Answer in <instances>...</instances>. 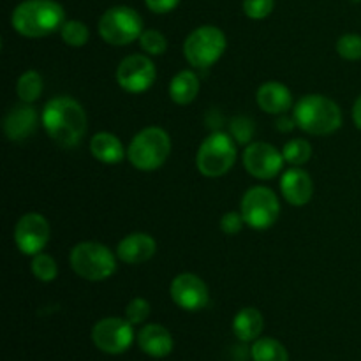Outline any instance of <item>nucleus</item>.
Masks as SVG:
<instances>
[{"instance_id": "f257e3e1", "label": "nucleus", "mask_w": 361, "mask_h": 361, "mask_svg": "<svg viewBox=\"0 0 361 361\" xmlns=\"http://www.w3.org/2000/svg\"><path fill=\"white\" fill-rule=\"evenodd\" d=\"M42 127L59 147L74 148L87 133V113L76 99L59 95L46 102Z\"/></svg>"}, {"instance_id": "f03ea898", "label": "nucleus", "mask_w": 361, "mask_h": 361, "mask_svg": "<svg viewBox=\"0 0 361 361\" xmlns=\"http://www.w3.org/2000/svg\"><path fill=\"white\" fill-rule=\"evenodd\" d=\"M66 23V11L55 0H23L11 14V25L20 35L41 39L55 34Z\"/></svg>"}, {"instance_id": "7ed1b4c3", "label": "nucleus", "mask_w": 361, "mask_h": 361, "mask_svg": "<svg viewBox=\"0 0 361 361\" xmlns=\"http://www.w3.org/2000/svg\"><path fill=\"white\" fill-rule=\"evenodd\" d=\"M296 126L312 136H328L342 126L341 106L321 94L303 95L293 109Z\"/></svg>"}, {"instance_id": "20e7f679", "label": "nucleus", "mask_w": 361, "mask_h": 361, "mask_svg": "<svg viewBox=\"0 0 361 361\" xmlns=\"http://www.w3.org/2000/svg\"><path fill=\"white\" fill-rule=\"evenodd\" d=\"M171 154V137L161 127L140 130L127 148V159L140 171H155L162 168Z\"/></svg>"}, {"instance_id": "39448f33", "label": "nucleus", "mask_w": 361, "mask_h": 361, "mask_svg": "<svg viewBox=\"0 0 361 361\" xmlns=\"http://www.w3.org/2000/svg\"><path fill=\"white\" fill-rule=\"evenodd\" d=\"M69 263L74 274L90 282H101L116 271V257L106 245L97 242H81L73 247Z\"/></svg>"}, {"instance_id": "423d86ee", "label": "nucleus", "mask_w": 361, "mask_h": 361, "mask_svg": "<svg viewBox=\"0 0 361 361\" xmlns=\"http://www.w3.org/2000/svg\"><path fill=\"white\" fill-rule=\"evenodd\" d=\"M236 157V141L226 133H212L196 154L197 171L208 178H219L235 166Z\"/></svg>"}, {"instance_id": "0eeeda50", "label": "nucleus", "mask_w": 361, "mask_h": 361, "mask_svg": "<svg viewBox=\"0 0 361 361\" xmlns=\"http://www.w3.org/2000/svg\"><path fill=\"white\" fill-rule=\"evenodd\" d=\"M226 46L228 41L224 32L214 25H204L187 35L183 42V55L192 67L208 69L219 62L222 53L226 51Z\"/></svg>"}, {"instance_id": "6e6552de", "label": "nucleus", "mask_w": 361, "mask_h": 361, "mask_svg": "<svg viewBox=\"0 0 361 361\" xmlns=\"http://www.w3.org/2000/svg\"><path fill=\"white\" fill-rule=\"evenodd\" d=\"M99 35L113 46H126L140 39L143 34V18L136 9L115 6L106 11L99 20Z\"/></svg>"}, {"instance_id": "1a4fd4ad", "label": "nucleus", "mask_w": 361, "mask_h": 361, "mask_svg": "<svg viewBox=\"0 0 361 361\" xmlns=\"http://www.w3.org/2000/svg\"><path fill=\"white\" fill-rule=\"evenodd\" d=\"M240 212L249 228L263 231L271 228L281 215V203L277 194L263 185L250 187L242 197Z\"/></svg>"}, {"instance_id": "9d476101", "label": "nucleus", "mask_w": 361, "mask_h": 361, "mask_svg": "<svg viewBox=\"0 0 361 361\" xmlns=\"http://www.w3.org/2000/svg\"><path fill=\"white\" fill-rule=\"evenodd\" d=\"M92 341L106 355H122L133 345V324L122 317H104L92 328Z\"/></svg>"}, {"instance_id": "9b49d317", "label": "nucleus", "mask_w": 361, "mask_h": 361, "mask_svg": "<svg viewBox=\"0 0 361 361\" xmlns=\"http://www.w3.org/2000/svg\"><path fill=\"white\" fill-rule=\"evenodd\" d=\"M247 173L257 180H271L282 171L284 155L274 145L264 141H254L245 148L242 155Z\"/></svg>"}, {"instance_id": "f8f14e48", "label": "nucleus", "mask_w": 361, "mask_h": 361, "mask_svg": "<svg viewBox=\"0 0 361 361\" xmlns=\"http://www.w3.org/2000/svg\"><path fill=\"white\" fill-rule=\"evenodd\" d=\"M155 78V63L147 55H129L116 67V81L129 94L147 92L154 85Z\"/></svg>"}, {"instance_id": "ddd939ff", "label": "nucleus", "mask_w": 361, "mask_h": 361, "mask_svg": "<svg viewBox=\"0 0 361 361\" xmlns=\"http://www.w3.org/2000/svg\"><path fill=\"white\" fill-rule=\"evenodd\" d=\"M49 242V224L41 214H25L14 226V243L25 256H37Z\"/></svg>"}, {"instance_id": "4468645a", "label": "nucleus", "mask_w": 361, "mask_h": 361, "mask_svg": "<svg viewBox=\"0 0 361 361\" xmlns=\"http://www.w3.org/2000/svg\"><path fill=\"white\" fill-rule=\"evenodd\" d=\"M169 295L180 309L189 310V312L204 309L210 300L207 284L194 274L176 275L169 286Z\"/></svg>"}, {"instance_id": "2eb2a0df", "label": "nucleus", "mask_w": 361, "mask_h": 361, "mask_svg": "<svg viewBox=\"0 0 361 361\" xmlns=\"http://www.w3.org/2000/svg\"><path fill=\"white\" fill-rule=\"evenodd\" d=\"M282 197L293 207H305L314 194L312 178L307 171L295 166V168L284 171L281 178Z\"/></svg>"}, {"instance_id": "dca6fc26", "label": "nucleus", "mask_w": 361, "mask_h": 361, "mask_svg": "<svg viewBox=\"0 0 361 361\" xmlns=\"http://www.w3.org/2000/svg\"><path fill=\"white\" fill-rule=\"evenodd\" d=\"M157 243L147 233H130L120 240L116 247V257L127 264H141L155 256Z\"/></svg>"}, {"instance_id": "f3484780", "label": "nucleus", "mask_w": 361, "mask_h": 361, "mask_svg": "<svg viewBox=\"0 0 361 361\" xmlns=\"http://www.w3.org/2000/svg\"><path fill=\"white\" fill-rule=\"evenodd\" d=\"M37 127V111L32 104H18L11 108L4 118V134L9 141H23Z\"/></svg>"}, {"instance_id": "a211bd4d", "label": "nucleus", "mask_w": 361, "mask_h": 361, "mask_svg": "<svg viewBox=\"0 0 361 361\" xmlns=\"http://www.w3.org/2000/svg\"><path fill=\"white\" fill-rule=\"evenodd\" d=\"M257 106L270 115H284L293 106V95L286 85L279 81H267L259 87L256 95Z\"/></svg>"}, {"instance_id": "6ab92c4d", "label": "nucleus", "mask_w": 361, "mask_h": 361, "mask_svg": "<svg viewBox=\"0 0 361 361\" xmlns=\"http://www.w3.org/2000/svg\"><path fill=\"white\" fill-rule=\"evenodd\" d=\"M137 345L152 358H164L173 351V337L161 324H147L137 334Z\"/></svg>"}, {"instance_id": "aec40b11", "label": "nucleus", "mask_w": 361, "mask_h": 361, "mask_svg": "<svg viewBox=\"0 0 361 361\" xmlns=\"http://www.w3.org/2000/svg\"><path fill=\"white\" fill-rule=\"evenodd\" d=\"M90 152L99 162H104V164H118L127 154L118 136L111 133L95 134L90 140Z\"/></svg>"}, {"instance_id": "412c9836", "label": "nucleus", "mask_w": 361, "mask_h": 361, "mask_svg": "<svg viewBox=\"0 0 361 361\" xmlns=\"http://www.w3.org/2000/svg\"><path fill=\"white\" fill-rule=\"evenodd\" d=\"M264 328L263 314L254 307H245L240 310L233 319V331H235L236 338L242 342H252L257 341Z\"/></svg>"}, {"instance_id": "4be33fe9", "label": "nucleus", "mask_w": 361, "mask_h": 361, "mask_svg": "<svg viewBox=\"0 0 361 361\" xmlns=\"http://www.w3.org/2000/svg\"><path fill=\"white\" fill-rule=\"evenodd\" d=\"M200 94V80L192 71H180L169 83V97L175 104H190Z\"/></svg>"}, {"instance_id": "5701e85b", "label": "nucleus", "mask_w": 361, "mask_h": 361, "mask_svg": "<svg viewBox=\"0 0 361 361\" xmlns=\"http://www.w3.org/2000/svg\"><path fill=\"white\" fill-rule=\"evenodd\" d=\"M250 355H252L254 361H289L288 349L281 342L270 337L254 341Z\"/></svg>"}, {"instance_id": "b1692460", "label": "nucleus", "mask_w": 361, "mask_h": 361, "mask_svg": "<svg viewBox=\"0 0 361 361\" xmlns=\"http://www.w3.org/2000/svg\"><path fill=\"white\" fill-rule=\"evenodd\" d=\"M16 94L18 97H20V101L27 102V104H32V102L37 101L42 94L41 74L34 69L25 71V73L18 78Z\"/></svg>"}, {"instance_id": "393cba45", "label": "nucleus", "mask_w": 361, "mask_h": 361, "mask_svg": "<svg viewBox=\"0 0 361 361\" xmlns=\"http://www.w3.org/2000/svg\"><path fill=\"white\" fill-rule=\"evenodd\" d=\"M282 155H284V161L291 166H303L305 162L310 161L312 157V145L307 140H296L288 141L282 148Z\"/></svg>"}, {"instance_id": "a878e982", "label": "nucleus", "mask_w": 361, "mask_h": 361, "mask_svg": "<svg viewBox=\"0 0 361 361\" xmlns=\"http://www.w3.org/2000/svg\"><path fill=\"white\" fill-rule=\"evenodd\" d=\"M59 32L62 41L73 48H81L87 44L88 37H90L87 25L80 20H67Z\"/></svg>"}, {"instance_id": "bb28decb", "label": "nucleus", "mask_w": 361, "mask_h": 361, "mask_svg": "<svg viewBox=\"0 0 361 361\" xmlns=\"http://www.w3.org/2000/svg\"><path fill=\"white\" fill-rule=\"evenodd\" d=\"M30 268L39 282H53L59 275V267H56L55 259L44 252H39L37 256H34Z\"/></svg>"}, {"instance_id": "cd10ccee", "label": "nucleus", "mask_w": 361, "mask_h": 361, "mask_svg": "<svg viewBox=\"0 0 361 361\" xmlns=\"http://www.w3.org/2000/svg\"><path fill=\"white\" fill-rule=\"evenodd\" d=\"M137 41H140L141 49L148 55H164L166 49H168V41H166L164 34L159 30H143Z\"/></svg>"}, {"instance_id": "c85d7f7f", "label": "nucleus", "mask_w": 361, "mask_h": 361, "mask_svg": "<svg viewBox=\"0 0 361 361\" xmlns=\"http://www.w3.org/2000/svg\"><path fill=\"white\" fill-rule=\"evenodd\" d=\"M337 53L345 60H361V35L344 34L337 41Z\"/></svg>"}, {"instance_id": "c756f323", "label": "nucleus", "mask_w": 361, "mask_h": 361, "mask_svg": "<svg viewBox=\"0 0 361 361\" xmlns=\"http://www.w3.org/2000/svg\"><path fill=\"white\" fill-rule=\"evenodd\" d=\"M150 303L145 298H134L126 307V319L130 324H141L150 316Z\"/></svg>"}, {"instance_id": "7c9ffc66", "label": "nucleus", "mask_w": 361, "mask_h": 361, "mask_svg": "<svg viewBox=\"0 0 361 361\" xmlns=\"http://www.w3.org/2000/svg\"><path fill=\"white\" fill-rule=\"evenodd\" d=\"M275 0H243V13L250 20H264L271 14Z\"/></svg>"}, {"instance_id": "2f4dec72", "label": "nucleus", "mask_w": 361, "mask_h": 361, "mask_svg": "<svg viewBox=\"0 0 361 361\" xmlns=\"http://www.w3.org/2000/svg\"><path fill=\"white\" fill-rule=\"evenodd\" d=\"M254 134V122L247 116H236L231 120V136L236 143H249Z\"/></svg>"}, {"instance_id": "473e14b6", "label": "nucleus", "mask_w": 361, "mask_h": 361, "mask_svg": "<svg viewBox=\"0 0 361 361\" xmlns=\"http://www.w3.org/2000/svg\"><path fill=\"white\" fill-rule=\"evenodd\" d=\"M243 226L245 224V221H243V215L242 212H228V214L222 215L221 219V231L224 233V235H236V233H240L243 229Z\"/></svg>"}, {"instance_id": "72a5a7b5", "label": "nucleus", "mask_w": 361, "mask_h": 361, "mask_svg": "<svg viewBox=\"0 0 361 361\" xmlns=\"http://www.w3.org/2000/svg\"><path fill=\"white\" fill-rule=\"evenodd\" d=\"M148 9L155 14H166L171 13L173 9H176L180 4V0H145Z\"/></svg>"}, {"instance_id": "f704fd0d", "label": "nucleus", "mask_w": 361, "mask_h": 361, "mask_svg": "<svg viewBox=\"0 0 361 361\" xmlns=\"http://www.w3.org/2000/svg\"><path fill=\"white\" fill-rule=\"evenodd\" d=\"M353 120H355V126L361 130V95L356 99L355 106H353Z\"/></svg>"}, {"instance_id": "c9c22d12", "label": "nucleus", "mask_w": 361, "mask_h": 361, "mask_svg": "<svg viewBox=\"0 0 361 361\" xmlns=\"http://www.w3.org/2000/svg\"><path fill=\"white\" fill-rule=\"evenodd\" d=\"M296 126V122H295V118H281V120H277V129L279 130H291L293 127Z\"/></svg>"}]
</instances>
